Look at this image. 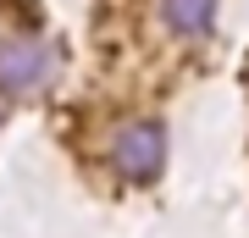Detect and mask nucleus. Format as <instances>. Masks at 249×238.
I'll use <instances>...</instances> for the list:
<instances>
[{
	"instance_id": "nucleus-1",
	"label": "nucleus",
	"mask_w": 249,
	"mask_h": 238,
	"mask_svg": "<svg viewBox=\"0 0 249 238\" xmlns=\"http://www.w3.org/2000/svg\"><path fill=\"white\" fill-rule=\"evenodd\" d=\"M61 78V44L39 34L0 39V94H39Z\"/></svg>"
},
{
	"instance_id": "nucleus-2",
	"label": "nucleus",
	"mask_w": 249,
	"mask_h": 238,
	"mask_svg": "<svg viewBox=\"0 0 249 238\" xmlns=\"http://www.w3.org/2000/svg\"><path fill=\"white\" fill-rule=\"evenodd\" d=\"M116 177L127 183H155L160 166H166V128L155 116H127V122L111 128V144H106Z\"/></svg>"
},
{
	"instance_id": "nucleus-3",
	"label": "nucleus",
	"mask_w": 249,
	"mask_h": 238,
	"mask_svg": "<svg viewBox=\"0 0 249 238\" xmlns=\"http://www.w3.org/2000/svg\"><path fill=\"white\" fill-rule=\"evenodd\" d=\"M155 11H160V22L178 39H199V34H211V22H216V0H160Z\"/></svg>"
},
{
	"instance_id": "nucleus-4",
	"label": "nucleus",
	"mask_w": 249,
	"mask_h": 238,
	"mask_svg": "<svg viewBox=\"0 0 249 238\" xmlns=\"http://www.w3.org/2000/svg\"><path fill=\"white\" fill-rule=\"evenodd\" d=\"M0 122H6V106H0Z\"/></svg>"
}]
</instances>
